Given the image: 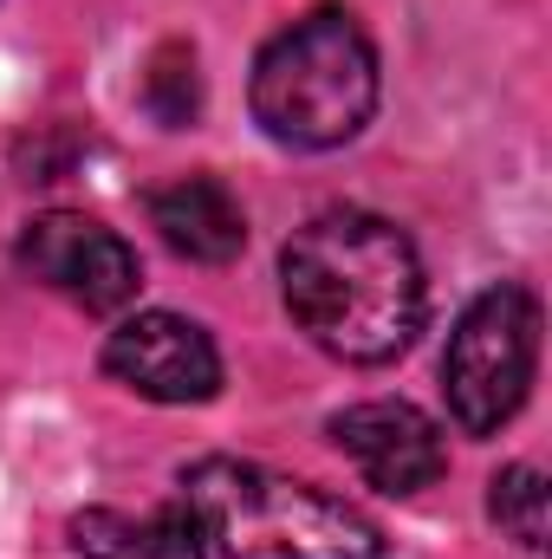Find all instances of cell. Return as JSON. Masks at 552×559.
<instances>
[{
    "instance_id": "obj_6",
    "label": "cell",
    "mask_w": 552,
    "mask_h": 559,
    "mask_svg": "<svg viewBox=\"0 0 552 559\" xmlns=\"http://www.w3.org/2000/svg\"><path fill=\"white\" fill-rule=\"evenodd\" d=\"M105 378L143 404H208L221 391V352L182 312H131L105 338Z\"/></svg>"
},
{
    "instance_id": "obj_9",
    "label": "cell",
    "mask_w": 552,
    "mask_h": 559,
    "mask_svg": "<svg viewBox=\"0 0 552 559\" xmlns=\"http://www.w3.org/2000/svg\"><path fill=\"white\" fill-rule=\"evenodd\" d=\"M72 547L85 559H208L202 527L182 501L149 508V514H118V508H92L72 521Z\"/></svg>"
},
{
    "instance_id": "obj_10",
    "label": "cell",
    "mask_w": 552,
    "mask_h": 559,
    "mask_svg": "<svg viewBox=\"0 0 552 559\" xmlns=\"http://www.w3.org/2000/svg\"><path fill=\"white\" fill-rule=\"evenodd\" d=\"M143 111L163 131H189L202 111V72H195V46L189 39H163L143 66Z\"/></svg>"
},
{
    "instance_id": "obj_5",
    "label": "cell",
    "mask_w": 552,
    "mask_h": 559,
    "mask_svg": "<svg viewBox=\"0 0 552 559\" xmlns=\"http://www.w3.org/2000/svg\"><path fill=\"white\" fill-rule=\"evenodd\" d=\"M20 267L39 286H52L59 299L85 306V312H124L143 286L137 248L118 228H105V222H92L79 209L33 215L20 228Z\"/></svg>"
},
{
    "instance_id": "obj_1",
    "label": "cell",
    "mask_w": 552,
    "mask_h": 559,
    "mask_svg": "<svg viewBox=\"0 0 552 559\" xmlns=\"http://www.w3.org/2000/svg\"><path fill=\"white\" fill-rule=\"evenodd\" d=\"M279 299L292 325L338 365L404 358L429 312L416 241L371 209H325L279 248Z\"/></svg>"
},
{
    "instance_id": "obj_11",
    "label": "cell",
    "mask_w": 552,
    "mask_h": 559,
    "mask_svg": "<svg viewBox=\"0 0 552 559\" xmlns=\"http://www.w3.org/2000/svg\"><path fill=\"white\" fill-rule=\"evenodd\" d=\"M547 468L540 462H507L494 481H488V514H494V527L514 540V547H527V554H540L547 547Z\"/></svg>"
},
{
    "instance_id": "obj_8",
    "label": "cell",
    "mask_w": 552,
    "mask_h": 559,
    "mask_svg": "<svg viewBox=\"0 0 552 559\" xmlns=\"http://www.w3.org/2000/svg\"><path fill=\"white\" fill-rule=\"evenodd\" d=\"M143 209H149V228L163 235V248L195 267H228L248 248V209L221 176H202V169L169 176L143 195Z\"/></svg>"
},
{
    "instance_id": "obj_2",
    "label": "cell",
    "mask_w": 552,
    "mask_h": 559,
    "mask_svg": "<svg viewBox=\"0 0 552 559\" xmlns=\"http://www.w3.org/2000/svg\"><path fill=\"white\" fill-rule=\"evenodd\" d=\"M215 559H384V527L299 475L241 455H202L182 468L176 495Z\"/></svg>"
},
{
    "instance_id": "obj_7",
    "label": "cell",
    "mask_w": 552,
    "mask_h": 559,
    "mask_svg": "<svg viewBox=\"0 0 552 559\" xmlns=\"http://www.w3.org/2000/svg\"><path fill=\"white\" fill-rule=\"evenodd\" d=\"M325 429H332V449L351 455V468H358L377 495H422V488H435L442 468H448V449H442L435 417H422L404 397L351 404V411H338Z\"/></svg>"
},
{
    "instance_id": "obj_3",
    "label": "cell",
    "mask_w": 552,
    "mask_h": 559,
    "mask_svg": "<svg viewBox=\"0 0 552 559\" xmlns=\"http://www.w3.org/2000/svg\"><path fill=\"white\" fill-rule=\"evenodd\" d=\"M254 124L286 150H338L377 118V46L345 7H312L254 59Z\"/></svg>"
},
{
    "instance_id": "obj_4",
    "label": "cell",
    "mask_w": 552,
    "mask_h": 559,
    "mask_svg": "<svg viewBox=\"0 0 552 559\" xmlns=\"http://www.w3.org/2000/svg\"><path fill=\"white\" fill-rule=\"evenodd\" d=\"M540 365V299L520 280L475 293L442 352V397L468 436H501L520 417Z\"/></svg>"
}]
</instances>
